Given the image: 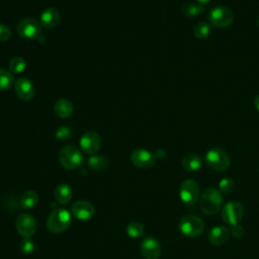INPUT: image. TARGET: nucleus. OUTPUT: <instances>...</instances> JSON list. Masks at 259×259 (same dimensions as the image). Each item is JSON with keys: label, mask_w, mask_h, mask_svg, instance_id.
I'll list each match as a JSON object with an SVG mask.
<instances>
[{"label": "nucleus", "mask_w": 259, "mask_h": 259, "mask_svg": "<svg viewBox=\"0 0 259 259\" xmlns=\"http://www.w3.org/2000/svg\"><path fill=\"white\" fill-rule=\"evenodd\" d=\"M223 196L218 188L206 187L199 197V206L206 215H214L222 207Z\"/></svg>", "instance_id": "obj_1"}, {"label": "nucleus", "mask_w": 259, "mask_h": 259, "mask_svg": "<svg viewBox=\"0 0 259 259\" xmlns=\"http://www.w3.org/2000/svg\"><path fill=\"white\" fill-rule=\"evenodd\" d=\"M180 233L188 238H196L204 231L203 221L194 214H186L182 217L178 223Z\"/></svg>", "instance_id": "obj_2"}, {"label": "nucleus", "mask_w": 259, "mask_h": 259, "mask_svg": "<svg viewBox=\"0 0 259 259\" xmlns=\"http://www.w3.org/2000/svg\"><path fill=\"white\" fill-rule=\"evenodd\" d=\"M71 225V214L67 209L57 208L47 219V228L55 234L66 231Z\"/></svg>", "instance_id": "obj_3"}, {"label": "nucleus", "mask_w": 259, "mask_h": 259, "mask_svg": "<svg viewBox=\"0 0 259 259\" xmlns=\"http://www.w3.org/2000/svg\"><path fill=\"white\" fill-rule=\"evenodd\" d=\"M59 160L64 168L74 170L83 163V155L76 147L66 146L60 151Z\"/></svg>", "instance_id": "obj_4"}, {"label": "nucleus", "mask_w": 259, "mask_h": 259, "mask_svg": "<svg viewBox=\"0 0 259 259\" xmlns=\"http://www.w3.org/2000/svg\"><path fill=\"white\" fill-rule=\"evenodd\" d=\"M244 215V206L241 202L237 200H231L227 202L221 211V217L222 220L230 225V226H235L238 225Z\"/></svg>", "instance_id": "obj_5"}, {"label": "nucleus", "mask_w": 259, "mask_h": 259, "mask_svg": "<svg viewBox=\"0 0 259 259\" xmlns=\"http://www.w3.org/2000/svg\"><path fill=\"white\" fill-rule=\"evenodd\" d=\"M205 163L214 171H225L230 166V158L223 149L212 148L205 155Z\"/></svg>", "instance_id": "obj_6"}, {"label": "nucleus", "mask_w": 259, "mask_h": 259, "mask_svg": "<svg viewBox=\"0 0 259 259\" xmlns=\"http://www.w3.org/2000/svg\"><path fill=\"white\" fill-rule=\"evenodd\" d=\"M208 20L213 26L224 28L230 26L233 23L234 14L228 7L219 5L209 11Z\"/></svg>", "instance_id": "obj_7"}, {"label": "nucleus", "mask_w": 259, "mask_h": 259, "mask_svg": "<svg viewBox=\"0 0 259 259\" xmlns=\"http://www.w3.org/2000/svg\"><path fill=\"white\" fill-rule=\"evenodd\" d=\"M200 195L199 184L194 179H185L179 188V196L181 201L187 205L196 203Z\"/></svg>", "instance_id": "obj_8"}, {"label": "nucleus", "mask_w": 259, "mask_h": 259, "mask_svg": "<svg viewBox=\"0 0 259 259\" xmlns=\"http://www.w3.org/2000/svg\"><path fill=\"white\" fill-rule=\"evenodd\" d=\"M17 33L23 38H38L41 33V26L33 18H24L17 24Z\"/></svg>", "instance_id": "obj_9"}, {"label": "nucleus", "mask_w": 259, "mask_h": 259, "mask_svg": "<svg viewBox=\"0 0 259 259\" xmlns=\"http://www.w3.org/2000/svg\"><path fill=\"white\" fill-rule=\"evenodd\" d=\"M131 161L134 166L140 169H148L156 162L155 155L145 149H136L131 154Z\"/></svg>", "instance_id": "obj_10"}, {"label": "nucleus", "mask_w": 259, "mask_h": 259, "mask_svg": "<svg viewBox=\"0 0 259 259\" xmlns=\"http://www.w3.org/2000/svg\"><path fill=\"white\" fill-rule=\"evenodd\" d=\"M15 227L20 236L30 238L36 231V222L30 214L22 213L17 217Z\"/></svg>", "instance_id": "obj_11"}, {"label": "nucleus", "mask_w": 259, "mask_h": 259, "mask_svg": "<svg viewBox=\"0 0 259 259\" xmlns=\"http://www.w3.org/2000/svg\"><path fill=\"white\" fill-rule=\"evenodd\" d=\"M141 254L144 259H159L161 246L158 240L153 237L145 238L141 244Z\"/></svg>", "instance_id": "obj_12"}, {"label": "nucleus", "mask_w": 259, "mask_h": 259, "mask_svg": "<svg viewBox=\"0 0 259 259\" xmlns=\"http://www.w3.org/2000/svg\"><path fill=\"white\" fill-rule=\"evenodd\" d=\"M100 144H101L100 137L95 132L85 133L80 140L81 149L86 154L96 153L100 148Z\"/></svg>", "instance_id": "obj_13"}, {"label": "nucleus", "mask_w": 259, "mask_h": 259, "mask_svg": "<svg viewBox=\"0 0 259 259\" xmlns=\"http://www.w3.org/2000/svg\"><path fill=\"white\" fill-rule=\"evenodd\" d=\"M72 213L80 221H88L94 215V206L84 200H79L72 205Z\"/></svg>", "instance_id": "obj_14"}, {"label": "nucleus", "mask_w": 259, "mask_h": 259, "mask_svg": "<svg viewBox=\"0 0 259 259\" xmlns=\"http://www.w3.org/2000/svg\"><path fill=\"white\" fill-rule=\"evenodd\" d=\"M15 93L22 100H30L35 93L33 84L26 78H19L15 83Z\"/></svg>", "instance_id": "obj_15"}, {"label": "nucleus", "mask_w": 259, "mask_h": 259, "mask_svg": "<svg viewBox=\"0 0 259 259\" xmlns=\"http://www.w3.org/2000/svg\"><path fill=\"white\" fill-rule=\"evenodd\" d=\"M231 236L230 230L225 226H214L208 233V241L211 245L222 246L226 244Z\"/></svg>", "instance_id": "obj_16"}, {"label": "nucleus", "mask_w": 259, "mask_h": 259, "mask_svg": "<svg viewBox=\"0 0 259 259\" xmlns=\"http://www.w3.org/2000/svg\"><path fill=\"white\" fill-rule=\"evenodd\" d=\"M40 20H41V24L46 28H49V29L54 28L59 23L60 12L55 7H49L46 10H44V12L41 13Z\"/></svg>", "instance_id": "obj_17"}, {"label": "nucleus", "mask_w": 259, "mask_h": 259, "mask_svg": "<svg viewBox=\"0 0 259 259\" xmlns=\"http://www.w3.org/2000/svg\"><path fill=\"white\" fill-rule=\"evenodd\" d=\"M202 166L201 158L196 154H187L182 160V167L187 172H196Z\"/></svg>", "instance_id": "obj_18"}, {"label": "nucleus", "mask_w": 259, "mask_h": 259, "mask_svg": "<svg viewBox=\"0 0 259 259\" xmlns=\"http://www.w3.org/2000/svg\"><path fill=\"white\" fill-rule=\"evenodd\" d=\"M54 110L56 112V114L59 117L62 118H67L69 116H71L72 112H73V104L71 103L70 100L62 98L59 99L54 106Z\"/></svg>", "instance_id": "obj_19"}, {"label": "nucleus", "mask_w": 259, "mask_h": 259, "mask_svg": "<svg viewBox=\"0 0 259 259\" xmlns=\"http://www.w3.org/2000/svg\"><path fill=\"white\" fill-rule=\"evenodd\" d=\"M72 188L68 184H60L55 189V198L60 204H67L72 198Z\"/></svg>", "instance_id": "obj_20"}, {"label": "nucleus", "mask_w": 259, "mask_h": 259, "mask_svg": "<svg viewBox=\"0 0 259 259\" xmlns=\"http://www.w3.org/2000/svg\"><path fill=\"white\" fill-rule=\"evenodd\" d=\"M205 10V6L203 4L200 3H194V2H188L185 3L182 6V13L186 16V17H195L198 16L199 14H201L203 11Z\"/></svg>", "instance_id": "obj_21"}, {"label": "nucleus", "mask_w": 259, "mask_h": 259, "mask_svg": "<svg viewBox=\"0 0 259 259\" xmlns=\"http://www.w3.org/2000/svg\"><path fill=\"white\" fill-rule=\"evenodd\" d=\"M38 201L37 192L34 190H27L25 191L20 197V206L23 209L32 208Z\"/></svg>", "instance_id": "obj_22"}, {"label": "nucleus", "mask_w": 259, "mask_h": 259, "mask_svg": "<svg viewBox=\"0 0 259 259\" xmlns=\"http://www.w3.org/2000/svg\"><path fill=\"white\" fill-rule=\"evenodd\" d=\"M87 163L89 168L94 171H102L107 167V160L102 156H92Z\"/></svg>", "instance_id": "obj_23"}, {"label": "nucleus", "mask_w": 259, "mask_h": 259, "mask_svg": "<svg viewBox=\"0 0 259 259\" xmlns=\"http://www.w3.org/2000/svg\"><path fill=\"white\" fill-rule=\"evenodd\" d=\"M210 32H211L210 25L207 22H204V21H201V22L197 23L193 28L194 36L196 38H199V39L207 37L210 34Z\"/></svg>", "instance_id": "obj_24"}, {"label": "nucleus", "mask_w": 259, "mask_h": 259, "mask_svg": "<svg viewBox=\"0 0 259 259\" xmlns=\"http://www.w3.org/2000/svg\"><path fill=\"white\" fill-rule=\"evenodd\" d=\"M144 227L142 224L137 223V222H133L130 223L126 227V233L131 238L137 239V238H141L144 235Z\"/></svg>", "instance_id": "obj_25"}, {"label": "nucleus", "mask_w": 259, "mask_h": 259, "mask_svg": "<svg viewBox=\"0 0 259 259\" xmlns=\"http://www.w3.org/2000/svg\"><path fill=\"white\" fill-rule=\"evenodd\" d=\"M26 67L25 61L21 57H14L9 62V69L13 73H21Z\"/></svg>", "instance_id": "obj_26"}, {"label": "nucleus", "mask_w": 259, "mask_h": 259, "mask_svg": "<svg viewBox=\"0 0 259 259\" xmlns=\"http://www.w3.org/2000/svg\"><path fill=\"white\" fill-rule=\"evenodd\" d=\"M218 186L221 193H230L235 188V181L231 177H223L219 181Z\"/></svg>", "instance_id": "obj_27"}, {"label": "nucleus", "mask_w": 259, "mask_h": 259, "mask_svg": "<svg viewBox=\"0 0 259 259\" xmlns=\"http://www.w3.org/2000/svg\"><path fill=\"white\" fill-rule=\"evenodd\" d=\"M12 83H13L12 75L9 72L0 68V90L10 88Z\"/></svg>", "instance_id": "obj_28"}, {"label": "nucleus", "mask_w": 259, "mask_h": 259, "mask_svg": "<svg viewBox=\"0 0 259 259\" xmlns=\"http://www.w3.org/2000/svg\"><path fill=\"white\" fill-rule=\"evenodd\" d=\"M19 250L21 253L28 255L31 254L34 250V244L29 238H24L20 243H19Z\"/></svg>", "instance_id": "obj_29"}, {"label": "nucleus", "mask_w": 259, "mask_h": 259, "mask_svg": "<svg viewBox=\"0 0 259 259\" xmlns=\"http://www.w3.org/2000/svg\"><path fill=\"white\" fill-rule=\"evenodd\" d=\"M231 232V235L236 238V239H241L242 237H244V234H245V230L242 226H240L239 224L238 225H235L232 227V230L230 231Z\"/></svg>", "instance_id": "obj_30"}, {"label": "nucleus", "mask_w": 259, "mask_h": 259, "mask_svg": "<svg viewBox=\"0 0 259 259\" xmlns=\"http://www.w3.org/2000/svg\"><path fill=\"white\" fill-rule=\"evenodd\" d=\"M11 36V31L8 26L4 24H0V41H5L9 39Z\"/></svg>", "instance_id": "obj_31"}, {"label": "nucleus", "mask_w": 259, "mask_h": 259, "mask_svg": "<svg viewBox=\"0 0 259 259\" xmlns=\"http://www.w3.org/2000/svg\"><path fill=\"white\" fill-rule=\"evenodd\" d=\"M56 137L60 140H65L71 137V130L69 127H60L56 132Z\"/></svg>", "instance_id": "obj_32"}, {"label": "nucleus", "mask_w": 259, "mask_h": 259, "mask_svg": "<svg viewBox=\"0 0 259 259\" xmlns=\"http://www.w3.org/2000/svg\"><path fill=\"white\" fill-rule=\"evenodd\" d=\"M154 155H155V158H156V159H163V158L166 156V153H165L164 150L160 149V150H158V151L156 152V154H154Z\"/></svg>", "instance_id": "obj_33"}, {"label": "nucleus", "mask_w": 259, "mask_h": 259, "mask_svg": "<svg viewBox=\"0 0 259 259\" xmlns=\"http://www.w3.org/2000/svg\"><path fill=\"white\" fill-rule=\"evenodd\" d=\"M254 104H255L256 108L259 110V94L255 97V99H254Z\"/></svg>", "instance_id": "obj_34"}, {"label": "nucleus", "mask_w": 259, "mask_h": 259, "mask_svg": "<svg viewBox=\"0 0 259 259\" xmlns=\"http://www.w3.org/2000/svg\"><path fill=\"white\" fill-rule=\"evenodd\" d=\"M198 1V3H200V4H206V3H208L209 1H211V0H197Z\"/></svg>", "instance_id": "obj_35"}, {"label": "nucleus", "mask_w": 259, "mask_h": 259, "mask_svg": "<svg viewBox=\"0 0 259 259\" xmlns=\"http://www.w3.org/2000/svg\"><path fill=\"white\" fill-rule=\"evenodd\" d=\"M258 26H259V18H258Z\"/></svg>", "instance_id": "obj_36"}]
</instances>
